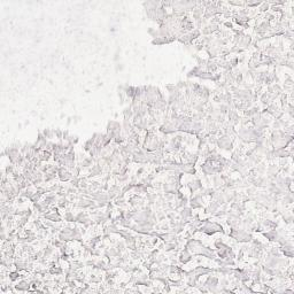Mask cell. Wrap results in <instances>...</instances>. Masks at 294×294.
Segmentation results:
<instances>
[{
    "label": "cell",
    "instance_id": "cell-1",
    "mask_svg": "<svg viewBox=\"0 0 294 294\" xmlns=\"http://www.w3.org/2000/svg\"><path fill=\"white\" fill-rule=\"evenodd\" d=\"M200 231L207 233V235H214L215 232H224L223 228L216 224V223H210V222H206V224L200 229Z\"/></svg>",
    "mask_w": 294,
    "mask_h": 294
},
{
    "label": "cell",
    "instance_id": "cell-2",
    "mask_svg": "<svg viewBox=\"0 0 294 294\" xmlns=\"http://www.w3.org/2000/svg\"><path fill=\"white\" fill-rule=\"evenodd\" d=\"M216 143H217L218 147L222 148V149H226V150L232 149V141L230 140V137H229V136H226V134H224L223 137L218 138Z\"/></svg>",
    "mask_w": 294,
    "mask_h": 294
},
{
    "label": "cell",
    "instance_id": "cell-3",
    "mask_svg": "<svg viewBox=\"0 0 294 294\" xmlns=\"http://www.w3.org/2000/svg\"><path fill=\"white\" fill-rule=\"evenodd\" d=\"M57 174H59V178H60V181H61V182H68V181L73 179V177H74L73 174H71V172H69V171H68L64 167L59 168Z\"/></svg>",
    "mask_w": 294,
    "mask_h": 294
},
{
    "label": "cell",
    "instance_id": "cell-4",
    "mask_svg": "<svg viewBox=\"0 0 294 294\" xmlns=\"http://www.w3.org/2000/svg\"><path fill=\"white\" fill-rule=\"evenodd\" d=\"M217 285H218V278H216V277H208V279L206 280V283H204V286L206 287H208V290L209 291H211V292H216V287H217Z\"/></svg>",
    "mask_w": 294,
    "mask_h": 294
},
{
    "label": "cell",
    "instance_id": "cell-5",
    "mask_svg": "<svg viewBox=\"0 0 294 294\" xmlns=\"http://www.w3.org/2000/svg\"><path fill=\"white\" fill-rule=\"evenodd\" d=\"M215 31H218V25H217L215 22H213V23L206 25V27L203 28V30H202V32H203L204 35H211V34L215 32Z\"/></svg>",
    "mask_w": 294,
    "mask_h": 294
},
{
    "label": "cell",
    "instance_id": "cell-6",
    "mask_svg": "<svg viewBox=\"0 0 294 294\" xmlns=\"http://www.w3.org/2000/svg\"><path fill=\"white\" fill-rule=\"evenodd\" d=\"M270 30V23L269 22H263V23H261L258 27H256V29H255V31H256L257 34H260V35H263V34H265L267 31H269Z\"/></svg>",
    "mask_w": 294,
    "mask_h": 294
},
{
    "label": "cell",
    "instance_id": "cell-7",
    "mask_svg": "<svg viewBox=\"0 0 294 294\" xmlns=\"http://www.w3.org/2000/svg\"><path fill=\"white\" fill-rule=\"evenodd\" d=\"M29 288H30V283L28 280H21L18 281V285H15L16 291H29Z\"/></svg>",
    "mask_w": 294,
    "mask_h": 294
},
{
    "label": "cell",
    "instance_id": "cell-8",
    "mask_svg": "<svg viewBox=\"0 0 294 294\" xmlns=\"http://www.w3.org/2000/svg\"><path fill=\"white\" fill-rule=\"evenodd\" d=\"M211 271H213L211 269H208V268H204V267H198V268H195V269L193 270L194 275L197 276L198 278H199L200 276L207 275V274H209V272H211Z\"/></svg>",
    "mask_w": 294,
    "mask_h": 294
},
{
    "label": "cell",
    "instance_id": "cell-9",
    "mask_svg": "<svg viewBox=\"0 0 294 294\" xmlns=\"http://www.w3.org/2000/svg\"><path fill=\"white\" fill-rule=\"evenodd\" d=\"M251 43H252V37L245 35V36H242V38L240 39V41L238 43V45L240 46V47H247V46H249V44H251Z\"/></svg>",
    "mask_w": 294,
    "mask_h": 294
},
{
    "label": "cell",
    "instance_id": "cell-10",
    "mask_svg": "<svg viewBox=\"0 0 294 294\" xmlns=\"http://www.w3.org/2000/svg\"><path fill=\"white\" fill-rule=\"evenodd\" d=\"M191 258H192V255L190 254L188 249H185L183 253L181 254V256H179V261L182 263H187L188 261H191Z\"/></svg>",
    "mask_w": 294,
    "mask_h": 294
},
{
    "label": "cell",
    "instance_id": "cell-11",
    "mask_svg": "<svg viewBox=\"0 0 294 294\" xmlns=\"http://www.w3.org/2000/svg\"><path fill=\"white\" fill-rule=\"evenodd\" d=\"M181 169H182V171L184 172H186V174H194L195 172V170H194V167L193 164H191V163H186V164H181Z\"/></svg>",
    "mask_w": 294,
    "mask_h": 294
},
{
    "label": "cell",
    "instance_id": "cell-12",
    "mask_svg": "<svg viewBox=\"0 0 294 294\" xmlns=\"http://www.w3.org/2000/svg\"><path fill=\"white\" fill-rule=\"evenodd\" d=\"M263 236H264L265 238H268L269 240H272V241H277V240H278V237H279L278 232L275 231V230H271V231H269V232L264 233Z\"/></svg>",
    "mask_w": 294,
    "mask_h": 294
},
{
    "label": "cell",
    "instance_id": "cell-13",
    "mask_svg": "<svg viewBox=\"0 0 294 294\" xmlns=\"http://www.w3.org/2000/svg\"><path fill=\"white\" fill-rule=\"evenodd\" d=\"M201 182L199 181V179H195V181H193V182H190L188 183V187H190V190L192 191V192H194V191H197V190H199V188H201Z\"/></svg>",
    "mask_w": 294,
    "mask_h": 294
},
{
    "label": "cell",
    "instance_id": "cell-14",
    "mask_svg": "<svg viewBox=\"0 0 294 294\" xmlns=\"http://www.w3.org/2000/svg\"><path fill=\"white\" fill-rule=\"evenodd\" d=\"M201 206H202V202L199 195L194 197V198L191 200V207H192V208H200Z\"/></svg>",
    "mask_w": 294,
    "mask_h": 294
},
{
    "label": "cell",
    "instance_id": "cell-15",
    "mask_svg": "<svg viewBox=\"0 0 294 294\" xmlns=\"http://www.w3.org/2000/svg\"><path fill=\"white\" fill-rule=\"evenodd\" d=\"M218 203L216 201L211 202V203H209V206H208V208L206 209V213H211V214H214L216 210H217V208H218Z\"/></svg>",
    "mask_w": 294,
    "mask_h": 294
},
{
    "label": "cell",
    "instance_id": "cell-16",
    "mask_svg": "<svg viewBox=\"0 0 294 294\" xmlns=\"http://www.w3.org/2000/svg\"><path fill=\"white\" fill-rule=\"evenodd\" d=\"M123 115H124V120H130V118L133 117L134 113H133V110H132L131 107H128V108H125V109L123 110Z\"/></svg>",
    "mask_w": 294,
    "mask_h": 294
},
{
    "label": "cell",
    "instance_id": "cell-17",
    "mask_svg": "<svg viewBox=\"0 0 294 294\" xmlns=\"http://www.w3.org/2000/svg\"><path fill=\"white\" fill-rule=\"evenodd\" d=\"M277 172H278V167L275 164H271L268 167V174H269V176L270 177H274L277 175Z\"/></svg>",
    "mask_w": 294,
    "mask_h": 294
},
{
    "label": "cell",
    "instance_id": "cell-18",
    "mask_svg": "<svg viewBox=\"0 0 294 294\" xmlns=\"http://www.w3.org/2000/svg\"><path fill=\"white\" fill-rule=\"evenodd\" d=\"M181 215H182V217L184 218V220H187L188 217L192 216V211H191L190 208H184L183 210L181 211Z\"/></svg>",
    "mask_w": 294,
    "mask_h": 294
},
{
    "label": "cell",
    "instance_id": "cell-19",
    "mask_svg": "<svg viewBox=\"0 0 294 294\" xmlns=\"http://www.w3.org/2000/svg\"><path fill=\"white\" fill-rule=\"evenodd\" d=\"M108 193H109V194H108V198L111 199V198L116 197V194H117V193H120V188H118L117 186H113V187L109 190V192H108Z\"/></svg>",
    "mask_w": 294,
    "mask_h": 294
},
{
    "label": "cell",
    "instance_id": "cell-20",
    "mask_svg": "<svg viewBox=\"0 0 294 294\" xmlns=\"http://www.w3.org/2000/svg\"><path fill=\"white\" fill-rule=\"evenodd\" d=\"M41 133L44 134V137H45L46 139H51V138H53V134H54V132H53L51 129H44V131H43Z\"/></svg>",
    "mask_w": 294,
    "mask_h": 294
},
{
    "label": "cell",
    "instance_id": "cell-21",
    "mask_svg": "<svg viewBox=\"0 0 294 294\" xmlns=\"http://www.w3.org/2000/svg\"><path fill=\"white\" fill-rule=\"evenodd\" d=\"M92 163H93L92 158H86V159H83V160H82L80 165H82V167H90V165H92Z\"/></svg>",
    "mask_w": 294,
    "mask_h": 294
},
{
    "label": "cell",
    "instance_id": "cell-22",
    "mask_svg": "<svg viewBox=\"0 0 294 294\" xmlns=\"http://www.w3.org/2000/svg\"><path fill=\"white\" fill-rule=\"evenodd\" d=\"M140 201H141V199H140V198H138V197H133V198H131V199H130L129 203H130L131 206H137V204L141 203Z\"/></svg>",
    "mask_w": 294,
    "mask_h": 294
},
{
    "label": "cell",
    "instance_id": "cell-23",
    "mask_svg": "<svg viewBox=\"0 0 294 294\" xmlns=\"http://www.w3.org/2000/svg\"><path fill=\"white\" fill-rule=\"evenodd\" d=\"M217 63H215V62H208L207 63V68H208V70L209 71H215L216 69H217Z\"/></svg>",
    "mask_w": 294,
    "mask_h": 294
},
{
    "label": "cell",
    "instance_id": "cell-24",
    "mask_svg": "<svg viewBox=\"0 0 294 294\" xmlns=\"http://www.w3.org/2000/svg\"><path fill=\"white\" fill-rule=\"evenodd\" d=\"M21 195H22V197H24V198L31 199V198H32V195H34V192H32V191H30V190H25V191H24Z\"/></svg>",
    "mask_w": 294,
    "mask_h": 294
},
{
    "label": "cell",
    "instance_id": "cell-25",
    "mask_svg": "<svg viewBox=\"0 0 294 294\" xmlns=\"http://www.w3.org/2000/svg\"><path fill=\"white\" fill-rule=\"evenodd\" d=\"M50 272H51L52 275H60V274H62V270H61L60 268H54V267H52V268L50 269Z\"/></svg>",
    "mask_w": 294,
    "mask_h": 294
},
{
    "label": "cell",
    "instance_id": "cell-26",
    "mask_svg": "<svg viewBox=\"0 0 294 294\" xmlns=\"http://www.w3.org/2000/svg\"><path fill=\"white\" fill-rule=\"evenodd\" d=\"M20 277H22V276L18 275V272H10V274H9V279H10L12 281H15V280H18Z\"/></svg>",
    "mask_w": 294,
    "mask_h": 294
},
{
    "label": "cell",
    "instance_id": "cell-27",
    "mask_svg": "<svg viewBox=\"0 0 294 294\" xmlns=\"http://www.w3.org/2000/svg\"><path fill=\"white\" fill-rule=\"evenodd\" d=\"M66 220H75V218H74V216H73V214H71L70 211H68V213L66 214Z\"/></svg>",
    "mask_w": 294,
    "mask_h": 294
},
{
    "label": "cell",
    "instance_id": "cell-28",
    "mask_svg": "<svg viewBox=\"0 0 294 294\" xmlns=\"http://www.w3.org/2000/svg\"><path fill=\"white\" fill-rule=\"evenodd\" d=\"M66 204H67V200H66V199H60V200H59V206H60L61 208L66 207Z\"/></svg>",
    "mask_w": 294,
    "mask_h": 294
},
{
    "label": "cell",
    "instance_id": "cell-29",
    "mask_svg": "<svg viewBox=\"0 0 294 294\" xmlns=\"http://www.w3.org/2000/svg\"><path fill=\"white\" fill-rule=\"evenodd\" d=\"M268 8H269V6H268V4H263V7H262V8H261V10H262V12H264V10H267V9H268Z\"/></svg>",
    "mask_w": 294,
    "mask_h": 294
},
{
    "label": "cell",
    "instance_id": "cell-30",
    "mask_svg": "<svg viewBox=\"0 0 294 294\" xmlns=\"http://www.w3.org/2000/svg\"><path fill=\"white\" fill-rule=\"evenodd\" d=\"M286 163H287V160H286V158H285V160L283 159V160L280 161V165H283V167H284V165L286 164Z\"/></svg>",
    "mask_w": 294,
    "mask_h": 294
}]
</instances>
